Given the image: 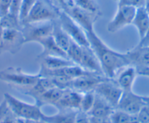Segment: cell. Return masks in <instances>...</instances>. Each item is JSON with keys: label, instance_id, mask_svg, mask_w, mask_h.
Listing matches in <instances>:
<instances>
[{"label": "cell", "instance_id": "cell-4", "mask_svg": "<svg viewBox=\"0 0 149 123\" xmlns=\"http://www.w3.org/2000/svg\"><path fill=\"white\" fill-rule=\"evenodd\" d=\"M40 78L39 73L36 74L26 73L20 68L15 67H9L0 71V81L7 83L15 89L32 86Z\"/></svg>", "mask_w": 149, "mask_h": 123}, {"label": "cell", "instance_id": "cell-27", "mask_svg": "<svg viewBox=\"0 0 149 123\" xmlns=\"http://www.w3.org/2000/svg\"><path fill=\"white\" fill-rule=\"evenodd\" d=\"M82 46L80 44L77 43L74 41L71 40L70 46L67 51V56L73 63L79 65L81 61V54H82Z\"/></svg>", "mask_w": 149, "mask_h": 123}, {"label": "cell", "instance_id": "cell-21", "mask_svg": "<svg viewBox=\"0 0 149 123\" xmlns=\"http://www.w3.org/2000/svg\"><path fill=\"white\" fill-rule=\"evenodd\" d=\"M38 44L42 47V51L39 56L38 58L40 59L44 57L48 56H53V57H67V54L64 51H63L54 41L53 36L48 37L45 39L42 40ZM68 58V57H67Z\"/></svg>", "mask_w": 149, "mask_h": 123}, {"label": "cell", "instance_id": "cell-24", "mask_svg": "<svg viewBox=\"0 0 149 123\" xmlns=\"http://www.w3.org/2000/svg\"><path fill=\"white\" fill-rule=\"evenodd\" d=\"M52 36L54 38V41L57 43V45L63 51L67 52L72 39L62 29L58 19L54 21V29H53Z\"/></svg>", "mask_w": 149, "mask_h": 123}, {"label": "cell", "instance_id": "cell-25", "mask_svg": "<svg viewBox=\"0 0 149 123\" xmlns=\"http://www.w3.org/2000/svg\"><path fill=\"white\" fill-rule=\"evenodd\" d=\"M111 123H139L137 115H132L116 108L110 115Z\"/></svg>", "mask_w": 149, "mask_h": 123}, {"label": "cell", "instance_id": "cell-39", "mask_svg": "<svg viewBox=\"0 0 149 123\" xmlns=\"http://www.w3.org/2000/svg\"><path fill=\"white\" fill-rule=\"evenodd\" d=\"M137 74L140 75H143V76H146L149 78V66L146 67V68H140V69L137 70Z\"/></svg>", "mask_w": 149, "mask_h": 123}, {"label": "cell", "instance_id": "cell-9", "mask_svg": "<svg viewBox=\"0 0 149 123\" xmlns=\"http://www.w3.org/2000/svg\"><path fill=\"white\" fill-rule=\"evenodd\" d=\"M137 8L128 5H118L113 18L107 24V31L110 33L118 32L132 23Z\"/></svg>", "mask_w": 149, "mask_h": 123}, {"label": "cell", "instance_id": "cell-3", "mask_svg": "<svg viewBox=\"0 0 149 123\" xmlns=\"http://www.w3.org/2000/svg\"><path fill=\"white\" fill-rule=\"evenodd\" d=\"M61 11V8L53 0H37L22 24L54 21L59 18Z\"/></svg>", "mask_w": 149, "mask_h": 123}, {"label": "cell", "instance_id": "cell-12", "mask_svg": "<svg viewBox=\"0 0 149 123\" xmlns=\"http://www.w3.org/2000/svg\"><path fill=\"white\" fill-rule=\"evenodd\" d=\"M105 78L106 77L102 74L90 73L86 75L74 78L72 81L70 89L82 94L88 92H93L97 85Z\"/></svg>", "mask_w": 149, "mask_h": 123}, {"label": "cell", "instance_id": "cell-31", "mask_svg": "<svg viewBox=\"0 0 149 123\" xmlns=\"http://www.w3.org/2000/svg\"><path fill=\"white\" fill-rule=\"evenodd\" d=\"M137 120L139 123H148L149 122V105L145 103L139 111L137 114Z\"/></svg>", "mask_w": 149, "mask_h": 123}, {"label": "cell", "instance_id": "cell-47", "mask_svg": "<svg viewBox=\"0 0 149 123\" xmlns=\"http://www.w3.org/2000/svg\"><path fill=\"white\" fill-rule=\"evenodd\" d=\"M0 19H1V15H0Z\"/></svg>", "mask_w": 149, "mask_h": 123}, {"label": "cell", "instance_id": "cell-48", "mask_svg": "<svg viewBox=\"0 0 149 123\" xmlns=\"http://www.w3.org/2000/svg\"><path fill=\"white\" fill-rule=\"evenodd\" d=\"M53 1H54V0H53Z\"/></svg>", "mask_w": 149, "mask_h": 123}, {"label": "cell", "instance_id": "cell-44", "mask_svg": "<svg viewBox=\"0 0 149 123\" xmlns=\"http://www.w3.org/2000/svg\"><path fill=\"white\" fill-rule=\"evenodd\" d=\"M143 99H144L145 103L149 105V96H143Z\"/></svg>", "mask_w": 149, "mask_h": 123}, {"label": "cell", "instance_id": "cell-15", "mask_svg": "<svg viewBox=\"0 0 149 123\" xmlns=\"http://www.w3.org/2000/svg\"><path fill=\"white\" fill-rule=\"evenodd\" d=\"M55 87H56V86L55 85V84L51 78L43 77L40 75V78H39V80L32 86L24 87V88H18L16 89L24 95H28V96L31 97L34 100H36L41 95H42L44 92Z\"/></svg>", "mask_w": 149, "mask_h": 123}, {"label": "cell", "instance_id": "cell-34", "mask_svg": "<svg viewBox=\"0 0 149 123\" xmlns=\"http://www.w3.org/2000/svg\"><path fill=\"white\" fill-rule=\"evenodd\" d=\"M54 2L62 10H66L72 7L73 5H74V3L73 2L72 0H54Z\"/></svg>", "mask_w": 149, "mask_h": 123}, {"label": "cell", "instance_id": "cell-42", "mask_svg": "<svg viewBox=\"0 0 149 123\" xmlns=\"http://www.w3.org/2000/svg\"><path fill=\"white\" fill-rule=\"evenodd\" d=\"M22 121L24 123H46L45 122L42 121V120H39V121H26V120H22Z\"/></svg>", "mask_w": 149, "mask_h": 123}, {"label": "cell", "instance_id": "cell-23", "mask_svg": "<svg viewBox=\"0 0 149 123\" xmlns=\"http://www.w3.org/2000/svg\"><path fill=\"white\" fill-rule=\"evenodd\" d=\"M64 89L55 87L44 92L35 100V103L42 107V106L50 105L55 106L62 95Z\"/></svg>", "mask_w": 149, "mask_h": 123}, {"label": "cell", "instance_id": "cell-36", "mask_svg": "<svg viewBox=\"0 0 149 123\" xmlns=\"http://www.w3.org/2000/svg\"><path fill=\"white\" fill-rule=\"evenodd\" d=\"M9 111L10 110L8 106V104H7L6 101L3 100L2 102H1V103H0V123L6 117Z\"/></svg>", "mask_w": 149, "mask_h": 123}, {"label": "cell", "instance_id": "cell-13", "mask_svg": "<svg viewBox=\"0 0 149 123\" xmlns=\"http://www.w3.org/2000/svg\"><path fill=\"white\" fill-rule=\"evenodd\" d=\"M125 55L129 65L137 70L149 66V45H137L125 52Z\"/></svg>", "mask_w": 149, "mask_h": 123}, {"label": "cell", "instance_id": "cell-18", "mask_svg": "<svg viewBox=\"0 0 149 123\" xmlns=\"http://www.w3.org/2000/svg\"><path fill=\"white\" fill-rule=\"evenodd\" d=\"M132 24L137 29L140 41H141L146 36L149 28V13L144 7L137 8Z\"/></svg>", "mask_w": 149, "mask_h": 123}, {"label": "cell", "instance_id": "cell-20", "mask_svg": "<svg viewBox=\"0 0 149 123\" xmlns=\"http://www.w3.org/2000/svg\"><path fill=\"white\" fill-rule=\"evenodd\" d=\"M40 59V68L48 70V71H55L70 65H75L67 57L48 56V57H42Z\"/></svg>", "mask_w": 149, "mask_h": 123}, {"label": "cell", "instance_id": "cell-16", "mask_svg": "<svg viewBox=\"0 0 149 123\" xmlns=\"http://www.w3.org/2000/svg\"><path fill=\"white\" fill-rule=\"evenodd\" d=\"M79 66L89 72L103 75L100 61L91 46H82Z\"/></svg>", "mask_w": 149, "mask_h": 123}, {"label": "cell", "instance_id": "cell-19", "mask_svg": "<svg viewBox=\"0 0 149 123\" xmlns=\"http://www.w3.org/2000/svg\"><path fill=\"white\" fill-rule=\"evenodd\" d=\"M79 111L75 110H58L52 115L45 114L41 120L46 123H75Z\"/></svg>", "mask_w": 149, "mask_h": 123}, {"label": "cell", "instance_id": "cell-10", "mask_svg": "<svg viewBox=\"0 0 149 123\" xmlns=\"http://www.w3.org/2000/svg\"><path fill=\"white\" fill-rule=\"evenodd\" d=\"M24 44L25 41L21 29H4L2 54L8 52L9 54L15 55L21 49Z\"/></svg>", "mask_w": 149, "mask_h": 123}, {"label": "cell", "instance_id": "cell-45", "mask_svg": "<svg viewBox=\"0 0 149 123\" xmlns=\"http://www.w3.org/2000/svg\"><path fill=\"white\" fill-rule=\"evenodd\" d=\"M18 123H24V122L22 121V120H18Z\"/></svg>", "mask_w": 149, "mask_h": 123}, {"label": "cell", "instance_id": "cell-2", "mask_svg": "<svg viewBox=\"0 0 149 123\" xmlns=\"http://www.w3.org/2000/svg\"><path fill=\"white\" fill-rule=\"evenodd\" d=\"M4 100L6 101L9 110L18 120L26 121H39L45 115L42 107L37 104L26 103L9 93H5Z\"/></svg>", "mask_w": 149, "mask_h": 123}, {"label": "cell", "instance_id": "cell-5", "mask_svg": "<svg viewBox=\"0 0 149 123\" xmlns=\"http://www.w3.org/2000/svg\"><path fill=\"white\" fill-rule=\"evenodd\" d=\"M53 29L54 21L24 23L21 26L25 44L30 43H39L42 40L52 35Z\"/></svg>", "mask_w": 149, "mask_h": 123}, {"label": "cell", "instance_id": "cell-11", "mask_svg": "<svg viewBox=\"0 0 149 123\" xmlns=\"http://www.w3.org/2000/svg\"><path fill=\"white\" fill-rule=\"evenodd\" d=\"M145 103H146L143 99V96L137 95L133 90L123 92L116 106V109L121 110L132 115H137Z\"/></svg>", "mask_w": 149, "mask_h": 123}, {"label": "cell", "instance_id": "cell-41", "mask_svg": "<svg viewBox=\"0 0 149 123\" xmlns=\"http://www.w3.org/2000/svg\"><path fill=\"white\" fill-rule=\"evenodd\" d=\"M3 33L4 28L0 24V55L2 54V41H3Z\"/></svg>", "mask_w": 149, "mask_h": 123}, {"label": "cell", "instance_id": "cell-26", "mask_svg": "<svg viewBox=\"0 0 149 123\" xmlns=\"http://www.w3.org/2000/svg\"><path fill=\"white\" fill-rule=\"evenodd\" d=\"M0 24L5 29H21V26H22L19 17L10 13H8V14L1 17Z\"/></svg>", "mask_w": 149, "mask_h": 123}, {"label": "cell", "instance_id": "cell-6", "mask_svg": "<svg viewBox=\"0 0 149 123\" xmlns=\"http://www.w3.org/2000/svg\"><path fill=\"white\" fill-rule=\"evenodd\" d=\"M58 19L63 29L72 41L83 46H90L86 32L67 13L61 10Z\"/></svg>", "mask_w": 149, "mask_h": 123}, {"label": "cell", "instance_id": "cell-7", "mask_svg": "<svg viewBox=\"0 0 149 123\" xmlns=\"http://www.w3.org/2000/svg\"><path fill=\"white\" fill-rule=\"evenodd\" d=\"M63 11L67 13L75 22L78 23L86 32L94 30V24L102 15L101 11L93 12L80 8L75 5Z\"/></svg>", "mask_w": 149, "mask_h": 123}, {"label": "cell", "instance_id": "cell-46", "mask_svg": "<svg viewBox=\"0 0 149 123\" xmlns=\"http://www.w3.org/2000/svg\"><path fill=\"white\" fill-rule=\"evenodd\" d=\"M114 1H116V2H118V1H119V0H114Z\"/></svg>", "mask_w": 149, "mask_h": 123}, {"label": "cell", "instance_id": "cell-49", "mask_svg": "<svg viewBox=\"0 0 149 123\" xmlns=\"http://www.w3.org/2000/svg\"><path fill=\"white\" fill-rule=\"evenodd\" d=\"M148 123H149V122H148Z\"/></svg>", "mask_w": 149, "mask_h": 123}, {"label": "cell", "instance_id": "cell-14", "mask_svg": "<svg viewBox=\"0 0 149 123\" xmlns=\"http://www.w3.org/2000/svg\"><path fill=\"white\" fill-rule=\"evenodd\" d=\"M83 94L72 89H64L62 95L54 107L58 110L80 111Z\"/></svg>", "mask_w": 149, "mask_h": 123}, {"label": "cell", "instance_id": "cell-8", "mask_svg": "<svg viewBox=\"0 0 149 123\" xmlns=\"http://www.w3.org/2000/svg\"><path fill=\"white\" fill-rule=\"evenodd\" d=\"M94 92L109 104L116 108L118 103L123 93V90L116 84L113 78H105L97 85Z\"/></svg>", "mask_w": 149, "mask_h": 123}, {"label": "cell", "instance_id": "cell-28", "mask_svg": "<svg viewBox=\"0 0 149 123\" xmlns=\"http://www.w3.org/2000/svg\"><path fill=\"white\" fill-rule=\"evenodd\" d=\"M95 98L96 95L94 91L83 93L80 111H82V112L88 114V112L91 111L93 106H94V101H95Z\"/></svg>", "mask_w": 149, "mask_h": 123}, {"label": "cell", "instance_id": "cell-22", "mask_svg": "<svg viewBox=\"0 0 149 123\" xmlns=\"http://www.w3.org/2000/svg\"><path fill=\"white\" fill-rule=\"evenodd\" d=\"M95 93V92H94ZM96 95V94H95ZM116 108L100 96L96 95L95 101L88 115L94 117H110Z\"/></svg>", "mask_w": 149, "mask_h": 123}, {"label": "cell", "instance_id": "cell-43", "mask_svg": "<svg viewBox=\"0 0 149 123\" xmlns=\"http://www.w3.org/2000/svg\"><path fill=\"white\" fill-rule=\"evenodd\" d=\"M144 8H146V10L149 13V0H145Z\"/></svg>", "mask_w": 149, "mask_h": 123}, {"label": "cell", "instance_id": "cell-35", "mask_svg": "<svg viewBox=\"0 0 149 123\" xmlns=\"http://www.w3.org/2000/svg\"><path fill=\"white\" fill-rule=\"evenodd\" d=\"M21 2H22V0H12V5H11L10 10L9 13L19 17Z\"/></svg>", "mask_w": 149, "mask_h": 123}, {"label": "cell", "instance_id": "cell-32", "mask_svg": "<svg viewBox=\"0 0 149 123\" xmlns=\"http://www.w3.org/2000/svg\"><path fill=\"white\" fill-rule=\"evenodd\" d=\"M145 5V0H119L118 5H128L135 8H143Z\"/></svg>", "mask_w": 149, "mask_h": 123}, {"label": "cell", "instance_id": "cell-30", "mask_svg": "<svg viewBox=\"0 0 149 123\" xmlns=\"http://www.w3.org/2000/svg\"><path fill=\"white\" fill-rule=\"evenodd\" d=\"M36 2L37 0H22L19 12V18L21 24L26 19L34 5H35Z\"/></svg>", "mask_w": 149, "mask_h": 123}, {"label": "cell", "instance_id": "cell-29", "mask_svg": "<svg viewBox=\"0 0 149 123\" xmlns=\"http://www.w3.org/2000/svg\"><path fill=\"white\" fill-rule=\"evenodd\" d=\"M74 5L93 12H100L97 0H72Z\"/></svg>", "mask_w": 149, "mask_h": 123}, {"label": "cell", "instance_id": "cell-33", "mask_svg": "<svg viewBox=\"0 0 149 123\" xmlns=\"http://www.w3.org/2000/svg\"><path fill=\"white\" fill-rule=\"evenodd\" d=\"M12 0H0V15H6L10 10Z\"/></svg>", "mask_w": 149, "mask_h": 123}, {"label": "cell", "instance_id": "cell-1", "mask_svg": "<svg viewBox=\"0 0 149 123\" xmlns=\"http://www.w3.org/2000/svg\"><path fill=\"white\" fill-rule=\"evenodd\" d=\"M90 46L97 55L102 73L106 78H114L118 71L129 65L125 53L112 49L96 33L95 30L86 32Z\"/></svg>", "mask_w": 149, "mask_h": 123}, {"label": "cell", "instance_id": "cell-17", "mask_svg": "<svg viewBox=\"0 0 149 123\" xmlns=\"http://www.w3.org/2000/svg\"><path fill=\"white\" fill-rule=\"evenodd\" d=\"M137 75L138 74L136 68L132 65H127L118 71L113 79L123 92L131 91Z\"/></svg>", "mask_w": 149, "mask_h": 123}, {"label": "cell", "instance_id": "cell-40", "mask_svg": "<svg viewBox=\"0 0 149 123\" xmlns=\"http://www.w3.org/2000/svg\"><path fill=\"white\" fill-rule=\"evenodd\" d=\"M138 45H149V28L148 30L147 33H146V36L144 37L143 39H142L141 41H140Z\"/></svg>", "mask_w": 149, "mask_h": 123}, {"label": "cell", "instance_id": "cell-37", "mask_svg": "<svg viewBox=\"0 0 149 123\" xmlns=\"http://www.w3.org/2000/svg\"><path fill=\"white\" fill-rule=\"evenodd\" d=\"M90 123H111L110 117H94V116H89Z\"/></svg>", "mask_w": 149, "mask_h": 123}, {"label": "cell", "instance_id": "cell-38", "mask_svg": "<svg viewBox=\"0 0 149 123\" xmlns=\"http://www.w3.org/2000/svg\"><path fill=\"white\" fill-rule=\"evenodd\" d=\"M75 123H90L88 115L82 111H78Z\"/></svg>", "mask_w": 149, "mask_h": 123}]
</instances>
